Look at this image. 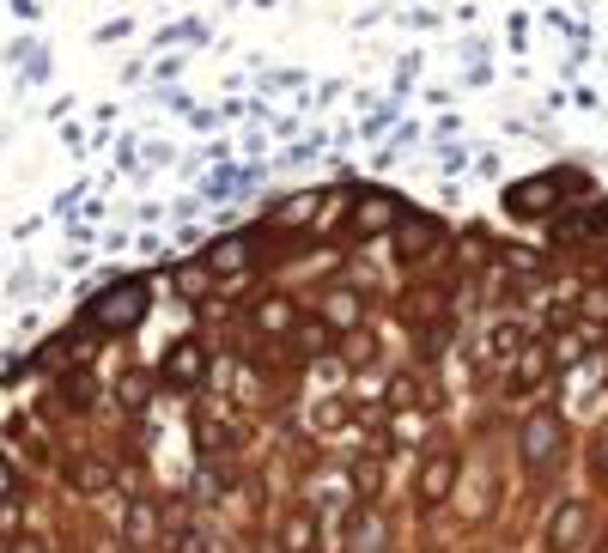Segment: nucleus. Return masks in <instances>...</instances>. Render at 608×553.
Returning a JSON list of instances; mask_svg holds the SVG:
<instances>
[{"instance_id": "nucleus-22", "label": "nucleus", "mask_w": 608, "mask_h": 553, "mask_svg": "<svg viewBox=\"0 0 608 553\" xmlns=\"http://www.w3.org/2000/svg\"><path fill=\"white\" fill-rule=\"evenodd\" d=\"M7 493H13V462L0 456V499H7Z\"/></svg>"}, {"instance_id": "nucleus-13", "label": "nucleus", "mask_w": 608, "mask_h": 553, "mask_svg": "<svg viewBox=\"0 0 608 553\" xmlns=\"http://www.w3.org/2000/svg\"><path fill=\"white\" fill-rule=\"evenodd\" d=\"M201 262H207L213 274H232V268H244V262H250V244H244V237H219V244H213Z\"/></svg>"}, {"instance_id": "nucleus-2", "label": "nucleus", "mask_w": 608, "mask_h": 553, "mask_svg": "<svg viewBox=\"0 0 608 553\" xmlns=\"http://www.w3.org/2000/svg\"><path fill=\"white\" fill-rule=\"evenodd\" d=\"M86 316H92L98 329H134L140 316H146V280H122V286H110Z\"/></svg>"}, {"instance_id": "nucleus-16", "label": "nucleus", "mask_w": 608, "mask_h": 553, "mask_svg": "<svg viewBox=\"0 0 608 553\" xmlns=\"http://www.w3.org/2000/svg\"><path fill=\"white\" fill-rule=\"evenodd\" d=\"M73 481H80V493H104L110 487V468L104 462H73Z\"/></svg>"}, {"instance_id": "nucleus-1", "label": "nucleus", "mask_w": 608, "mask_h": 553, "mask_svg": "<svg viewBox=\"0 0 608 553\" xmlns=\"http://www.w3.org/2000/svg\"><path fill=\"white\" fill-rule=\"evenodd\" d=\"M560 444H566V426H560L554 408H536V414L523 420V432H517V456H523L529 474H548L554 456H560Z\"/></svg>"}, {"instance_id": "nucleus-21", "label": "nucleus", "mask_w": 608, "mask_h": 553, "mask_svg": "<svg viewBox=\"0 0 608 553\" xmlns=\"http://www.w3.org/2000/svg\"><path fill=\"white\" fill-rule=\"evenodd\" d=\"M493 341H499V353H523V329H517V323H505Z\"/></svg>"}, {"instance_id": "nucleus-8", "label": "nucleus", "mask_w": 608, "mask_h": 553, "mask_svg": "<svg viewBox=\"0 0 608 553\" xmlns=\"http://www.w3.org/2000/svg\"><path fill=\"white\" fill-rule=\"evenodd\" d=\"M450 487H456V456H432L420 474V505H444Z\"/></svg>"}, {"instance_id": "nucleus-19", "label": "nucleus", "mask_w": 608, "mask_h": 553, "mask_svg": "<svg viewBox=\"0 0 608 553\" xmlns=\"http://www.w3.org/2000/svg\"><path fill=\"white\" fill-rule=\"evenodd\" d=\"M578 359H584V341L578 335H560L554 341V365H578Z\"/></svg>"}, {"instance_id": "nucleus-12", "label": "nucleus", "mask_w": 608, "mask_h": 553, "mask_svg": "<svg viewBox=\"0 0 608 553\" xmlns=\"http://www.w3.org/2000/svg\"><path fill=\"white\" fill-rule=\"evenodd\" d=\"M548 377V353L542 347H523L517 353V365H511V383H517V395H529V389H536Z\"/></svg>"}, {"instance_id": "nucleus-17", "label": "nucleus", "mask_w": 608, "mask_h": 553, "mask_svg": "<svg viewBox=\"0 0 608 553\" xmlns=\"http://www.w3.org/2000/svg\"><path fill=\"white\" fill-rule=\"evenodd\" d=\"M116 395H122V408H128V414H146V402H152L146 377H122V389H116Z\"/></svg>"}, {"instance_id": "nucleus-4", "label": "nucleus", "mask_w": 608, "mask_h": 553, "mask_svg": "<svg viewBox=\"0 0 608 553\" xmlns=\"http://www.w3.org/2000/svg\"><path fill=\"white\" fill-rule=\"evenodd\" d=\"M584 541H590V505L584 499H566L548 517V553H578Z\"/></svg>"}, {"instance_id": "nucleus-6", "label": "nucleus", "mask_w": 608, "mask_h": 553, "mask_svg": "<svg viewBox=\"0 0 608 553\" xmlns=\"http://www.w3.org/2000/svg\"><path fill=\"white\" fill-rule=\"evenodd\" d=\"M165 377H171V389H195L207 377V347L201 341H177L165 353Z\"/></svg>"}, {"instance_id": "nucleus-5", "label": "nucleus", "mask_w": 608, "mask_h": 553, "mask_svg": "<svg viewBox=\"0 0 608 553\" xmlns=\"http://www.w3.org/2000/svg\"><path fill=\"white\" fill-rule=\"evenodd\" d=\"M408 219V207L390 195V189H371V195H359V207H353V225L365 231V237H377V231H396Z\"/></svg>"}, {"instance_id": "nucleus-9", "label": "nucleus", "mask_w": 608, "mask_h": 553, "mask_svg": "<svg viewBox=\"0 0 608 553\" xmlns=\"http://www.w3.org/2000/svg\"><path fill=\"white\" fill-rule=\"evenodd\" d=\"M438 237H444V231H438L432 219H414V225L402 219V244H396V256H402V262H420V256L438 250Z\"/></svg>"}, {"instance_id": "nucleus-11", "label": "nucleus", "mask_w": 608, "mask_h": 553, "mask_svg": "<svg viewBox=\"0 0 608 553\" xmlns=\"http://www.w3.org/2000/svg\"><path fill=\"white\" fill-rule=\"evenodd\" d=\"M256 329H268V335H292V329H298L292 298H262V304H256Z\"/></svg>"}, {"instance_id": "nucleus-14", "label": "nucleus", "mask_w": 608, "mask_h": 553, "mask_svg": "<svg viewBox=\"0 0 608 553\" xmlns=\"http://www.w3.org/2000/svg\"><path fill=\"white\" fill-rule=\"evenodd\" d=\"M608 219V207H590V213H566L560 225H554V244H578V237H590L596 225Z\"/></svg>"}, {"instance_id": "nucleus-23", "label": "nucleus", "mask_w": 608, "mask_h": 553, "mask_svg": "<svg viewBox=\"0 0 608 553\" xmlns=\"http://www.w3.org/2000/svg\"><path fill=\"white\" fill-rule=\"evenodd\" d=\"M13 553H43V547H37V541H19V547H13Z\"/></svg>"}, {"instance_id": "nucleus-3", "label": "nucleus", "mask_w": 608, "mask_h": 553, "mask_svg": "<svg viewBox=\"0 0 608 553\" xmlns=\"http://www.w3.org/2000/svg\"><path fill=\"white\" fill-rule=\"evenodd\" d=\"M560 171H542V177H529V183H517V189H505V213L511 219H542L560 195Z\"/></svg>"}, {"instance_id": "nucleus-10", "label": "nucleus", "mask_w": 608, "mask_h": 553, "mask_svg": "<svg viewBox=\"0 0 608 553\" xmlns=\"http://www.w3.org/2000/svg\"><path fill=\"white\" fill-rule=\"evenodd\" d=\"M359 323V292L353 286H335L323 298V329H353Z\"/></svg>"}, {"instance_id": "nucleus-7", "label": "nucleus", "mask_w": 608, "mask_h": 553, "mask_svg": "<svg viewBox=\"0 0 608 553\" xmlns=\"http://www.w3.org/2000/svg\"><path fill=\"white\" fill-rule=\"evenodd\" d=\"M317 535H323V517L317 511H292L280 523V553H317Z\"/></svg>"}, {"instance_id": "nucleus-18", "label": "nucleus", "mask_w": 608, "mask_h": 553, "mask_svg": "<svg viewBox=\"0 0 608 553\" xmlns=\"http://www.w3.org/2000/svg\"><path fill=\"white\" fill-rule=\"evenodd\" d=\"M377 547H384V523H377V517L353 523V553H377Z\"/></svg>"}, {"instance_id": "nucleus-20", "label": "nucleus", "mask_w": 608, "mask_h": 553, "mask_svg": "<svg viewBox=\"0 0 608 553\" xmlns=\"http://www.w3.org/2000/svg\"><path fill=\"white\" fill-rule=\"evenodd\" d=\"M171 547H177V553H207L201 529H177V535H171Z\"/></svg>"}, {"instance_id": "nucleus-15", "label": "nucleus", "mask_w": 608, "mask_h": 553, "mask_svg": "<svg viewBox=\"0 0 608 553\" xmlns=\"http://www.w3.org/2000/svg\"><path fill=\"white\" fill-rule=\"evenodd\" d=\"M128 541H134V547L159 541V511H152L146 499H134V505H128Z\"/></svg>"}]
</instances>
